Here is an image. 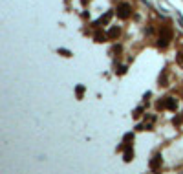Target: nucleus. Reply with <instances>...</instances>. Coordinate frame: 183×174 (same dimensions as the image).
I'll use <instances>...</instances> for the list:
<instances>
[{
    "label": "nucleus",
    "instance_id": "1",
    "mask_svg": "<svg viewBox=\"0 0 183 174\" xmlns=\"http://www.w3.org/2000/svg\"><path fill=\"white\" fill-rule=\"evenodd\" d=\"M128 13H130V6H128V4H121L119 7H117V15H119L121 18H126Z\"/></svg>",
    "mask_w": 183,
    "mask_h": 174
},
{
    "label": "nucleus",
    "instance_id": "2",
    "mask_svg": "<svg viewBox=\"0 0 183 174\" xmlns=\"http://www.w3.org/2000/svg\"><path fill=\"white\" fill-rule=\"evenodd\" d=\"M159 159H161V156H159V154H157V156L152 159V169H157V167H159V165H157V163H159Z\"/></svg>",
    "mask_w": 183,
    "mask_h": 174
},
{
    "label": "nucleus",
    "instance_id": "3",
    "mask_svg": "<svg viewBox=\"0 0 183 174\" xmlns=\"http://www.w3.org/2000/svg\"><path fill=\"white\" fill-rule=\"evenodd\" d=\"M165 103L168 105V108H176V101H174V99H170V97H168V99H167Z\"/></svg>",
    "mask_w": 183,
    "mask_h": 174
},
{
    "label": "nucleus",
    "instance_id": "4",
    "mask_svg": "<svg viewBox=\"0 0 183 174\" xmlns=\"http://www.w3.org/2000/svg\"><path fill=\"white\" fill-rule=\"evenodd\" d=\"M119 35V28H112L110 29V37H117Z\"/></svg>",
    "mask_w": 183,
    "mask_h": 174
}]
</instances>
